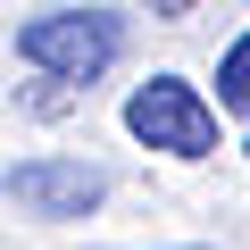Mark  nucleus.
<instances>
[{"label": "nucleus", "mask_w": 250, "mask_h": 250, "mask_svg": "<svg viewBox=\"0 0 250 250\" xmlns=\"http://www.w3.org/2000/svg\"><path fill=\"white\" fill-rule=\"evenodd\" d=\"M17 59L50 83H100L117 59H125V17L117 9H34L17 25Z\"/></svg>", "instance_id": "f257e3e1"}, {"label": "nucleus", "mask_w": 250, "mask_h": 250, "mask_svg": "<svg viewBox=\"0 0 250 250\" xmlns=\"http://www.w3.org/2000/svg\"><path fill=\"white\" fill-rule=\"evenodd\" d=\"M125 134L142 150H167V159H217V100L184 75H150L125 100Z\"/></svg>", "instance_id": "f03ea898"}, {"label": "nucleus", "mask_w": 250, "mask_h": 250, "mask_svg": "<svg viewBox=\"0 0 250 250\" xmlns=\"http://www.w3.org/2000/svg\"><path fill=\"white\" fill-rule=\"evenodd\" d=\"M108 167L100 159H59V150H42V159H17L9 175H0V200H9L17 217H34V225H75V217H92L100 200H108Z\"/></svg>", "instance_id": "7ed1b4c3"}, {"label": "nucleus", "mask_w": 250, "mask_h": 250, "mask_svg": "<svg viewBox=\"0 0 250 250\" xmlns=\"http://www.w3.org/2000/svg\"><path fill=\"white\" fill-rule=\"evenodd\" d=\"M217 108H233V117H250V34L217 59Z\"/></svg>", "instance_id": "20e7f679"}, {"label": "nucleus", "mask_w": 250, "mask_h": 250, "mask_svg": "<svg viewBox=\"0 0 250 250\" xmlns=\"http://www.w3.org/2000/svg\"><path fill=\"white\" fill-rule=\"evenodd\" d=\"M134 9H150V17H192L200 0H134Z\"/></svg>", "instance_id": "39448f33"}, {"label": "nucleus", "mask_w": 250, "mask_h": 250, "mask_svg": "<svg viewBox=\"0 0 250 250\" xmlns=\"http://www.w3.org/2000/svg\"><path fill=\"white\" fill-rule=\"evenodd\" d=\"M192 250H208V242H192Z\"/></svg>", "instance_id": "423d86ee"}]
</instances>
